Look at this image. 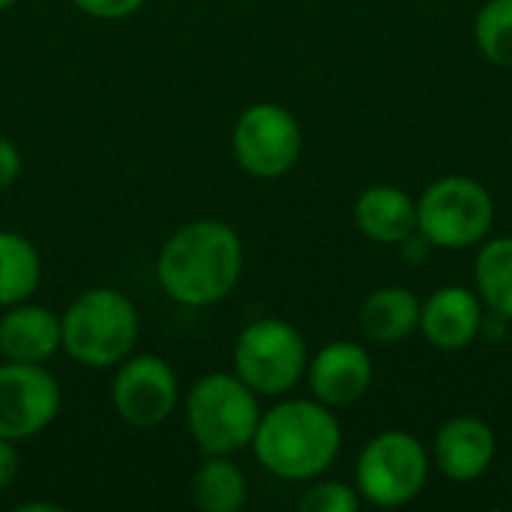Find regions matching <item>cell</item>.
Masks as SVG:
<instances>
[{"label": "cell", "instance_id": "6da1fadb", "mask_svg": "<svg viewBox=\"0 0 512 512\" xmlns=\"http://www.w3.org/2000/svg\"><path fill=\"white\" fill-rule=\"evenodd\" d=\"M240 234L222 219L180 225L156 255L159 288L186 309H207L231 297L243 276Z\"/></svg>", "mask_w": 512, "mask_h": 512}, {"label": "cell", "instance_id": "7a4b0ae2", "mask_svg": "<svg viewBox=\"0 0 512 512\" xmlns=\"http://www.w3.org/2000/svg\"><path fill=\"white\" fill-rule=\"evenodd\" d=\"M249 450L267 474L285 483H309L339 459L342 426L324 402L282 396L261 414Z\"/></svg>", "mask_w": 512, "mask_h": 512}, {"label": "cell", "instance_id": "3957f363", "mask_svg": "<svg viewBox=\"0 0 512 512\" xmlns=\"http://www.w3.org/2000/svg\"><path fill=\"white\" fill-rule=\"evenodd\" d=\"M141 339L135 303L108 285L81 291L60 315V351L87 369H117Z\"/></svg>", "mask_w": 512, "mask_h": 512}, {"label": "cell", "instance_id": "277c9868", "mask_svg": "<svg viewBox=\"0 0 512 512\" xmlns=\"http://www.w3.org/2000/svg\"><path fill=\"white\" fill-rule=\"evenodd\" d=\"M186 429L204 456H237L252 447L261 396L234 372H210L192 384L183 399Z\"/></svg>", "mask_w": 512, "mask_h": 512}, {"label": "cell", "instance_id": "5b68a950", "mask_svg": "<svg viewBox=\"0 0 512 512\" xmlns=\"http://www.w3.org/2000/svg\"><path fill=\"white\" fill-rule=\"evenodd\" d=\"M495 216L492 192L465 174L438 177L417 198V234L447 252L480 246L492 234Z\"/></svg>", "mask_w": 512, "mask_h": 512}, {"label": "cell", "instance_id": "8992f818", "mask_svg": "<svg viewBox=\"0 0 512 512\" xmlns=\"http://www.w3.org/2000/svg\"><path fill=\"white\" fill-rule=\"evenodd\" d=\"M309 369L303 333L282 318H258L246 324L231 351V372L261 399L288 396Z\"/></svg>", "mask_w": 512, "mask_h": 512}, {"label": "cell", "instance_id": "52a82bcc", "mask_svg": "<svg viewBox=\"0 0 512 512\" xmlns=\"http://www.w3.org/2000/svg\"><path fill=\"white\" fill-rule=\"evenodd\" d=\"M432 474V453L423 441L402 429L378 432L357 456L354 486L363 504L372 507H405L417 501Z\"/></svg>", "mask_w": 512, "mask_h": 512}, {"label": "cell", "instance_id": "ba28073f", "mask_svg": "<svg viewBox=\"0 0 512 512\" xmlns=\"http://www.w3.org/2000/svg\"><path fill=\"white\" fill-rule=\"evenodd\" d=\"M231 153L249 177L279 180L300 162V120L279 102H255L231 129Z\"/></svg>", "mask_w": 512, "mask_h": 512}, {"label": "cell", "instance_id": "9c48e42d", "mask_svg": "<svg viewBox=\"0 0 512 512\" xmlns=\"http://www.w3.org/2000/svg\"><path fill=\"white\" fill-rule=\"evenodd\" d=\"M180 405V381L168 360L129 354L111 378V408L132 429H156Z\"/></svg>", "mask_w": 512, "mask_h": 512}, {"label": "cell", "instance_id": "30bf717a", "mask_svg": "<svg viewBox=\"0 0 512 512\" xmlns=\"http://www.w3.org/2000/svg\"><path fill=\"white\" fill-rule=\"evenodd\" d=\"M60 384L39 363H0V438L30 441L60 414Z\"/></svg>", "mask_w": 512, "mask_h": 512}, {"label": "cell", "instance_id": "8fae6325", "mask_svg": "<svg viewBox=\"0 0 512 512\" xmlns=\"http://www.w3.org/2000/svg\"><path fill=\"white\" fill-rule=\"evenodd\" d=\"M306 381L312 399L324 402L327 408H348L372 390L375 363L363 345L336 339L309 360Z\"/></svg>", "mask_w": 512, "mask_h": 512}, {"label": "cell", "instance_id": "7c38bea8", "mask_svg": "<svg viewBox=\"0 0 512 512\" xmlns=\"http://www.w3.org/2000/svg\"><path fill=\"white\" fill-rule=\"evenodd\" d=\"M486 324V306L477 291L465 285H444L435 288L420 303V333L423 339L444 354L465 351L477 342Z\"/></svg>", "mask_w": 512, "mask_h": 512}, {"label": "cell", "instance_id": "4fadbf2b", "mask_svg": "<svg viewBox=\"0 0 512 512\" xmlns=\"http://www.w3.org/2000/svg\"><path fill=\"white\" fill-rule=\"evenodd\" d=\"M432 465L453 483H474L480 480L498 453L495 429L474 414L450 417L432 441Z\"/></svg>", "mask_w": 512, "mask_h": 512}, {"label": "cell", "instance_id": "5bb4252c", "mask_svg": "<svg viewBox=\"0 0 512 512\" xmlns=\"http://www.w3.org/2000/svg\"><path fill=\"white\" fill-rule=\"evenodd\" d=\"M54 354H60V315L30 300L6 306L0 318V357L45 366Z\"/></svg>", "mask_w": 512, "mask_h": 512}, {"label": "cell", "instance_id": "9a60e30c", "mask_svg": "<svg viewBox=\"0 0 512 512\" xmlns=\"http://www.w3.org/2000/svg\"><path fill=\"white\" fill-rule=\"evenodd\" d=\"M354 222L372 243L402 246L417 234V198L393 183L366 186L354 201Z\"/></svg>", "mask_w": 512, "mask_h": 512}, {"label": "cell", "instance_id": "2e32d148", "mask_svg": "<svg viewBox=\"0 0 512 512\" xmlns=\"http://www.w3.org/2000/svg\"><path fill=\"white\" fill-rule=\"evenodd\" d=\"M360 330L375 345H399L420 327V297L405 285H387L360 303Z\"/></svg>", "mask_w": 512, "mask_h": 512}, {"label": "cell", "instance_id": "e0dca14e", "mask_svg": "<svg viewBox=\"0 0 512 512\" xmlns=\"http://www.w3.org/2000/svg\"><path fill=\"white\" fill-rule=\"evenodd\" d=\"M189 495L201 512H237L249 501V483L234 456H204L192 474Z\"/></svg>", "mask_w": 512, "mask_h": 512}, {"label": "cell", "instance_id": "ac0fdd59", "mask_svg": "<svg viewBox=\"0 0 512 512\" xmlns=\"http://www.w3.org/2000/svg\"><path fill=\"white\" fill-rule=\"evenodd\" d=\"M474 285L486 312L512 321V237H486L474 258Z\"/></svg>", "mask_w": 512, "mask_h": 512}, {"label": "cell", "instance_id": "d6986e66", "mask_svg": "<svg viewBox=\"0 0 512 512\" xmlns=\"http://www.w3.org/2000/svg\"><path fill=\"white\" fill-rule=\"evenodd\" d=\"M42 282V255L18 231H0V309L24 303Z\"/></svg>", "mask_w": 512, "mask_h": 512}, {"label": "cell", "instance_id": "ffe728a7", "mask_svg": "<svg viewBox=\"0 0 512 512\" xmlns=\"http://www.w3.org/2000/svg\"><path fill=\"white\" fill-rule=\"evenodd\" d=\"M480 54L501 69H512V0H486L474 18Z\"/></svg>", "mask_w": 512, "mask_h": 512}, {"label": "cell", "instance_id": "44dd1931", "mask_svg": "<svg viewBox=\"0 0 512 512\" xmlns=\"http://www.w3.org/2000/svg\"><path fill=\"white\" fill-rule=\"evenodd\" d=\"M300 512H357L363 507V498L357 486L339 483V480H309V489L297 501Z\"/></svg>", "mask_w": 512, "mask_h": 512}, {"label": "cell", "instance_id": "7402d4cb", "mask_svg": "<svg viewBox=\"0 0 512 512\" xmlns=\"http://www.w3.org/2000/svg\"><path fill=\"white\" fill-rule=\"evenodd\" d=\"M84 15L99 21H123L144 9L147 0H72Z\"/></svg>", "mask_w": 512, "mask_h": 512}, {"label": "cell", "instance_id": "603a6c76", "mask_svg": "<svg viewBox=\"0 0 512 512\" xmlns=\"http://www.w3.org/2000/svg\"><path fill=\"white\" fill-rule=\"evenodd\" d=\"M21 168H24L21 150L0 135V189H9L21 177Z\"/></svg>", "mask_w": 512, "mask_h": 512}, {"label": "cell", "instance_id": "cb8c5ba5", "mask_svg": "<svg viewBox=\"0 0 512 512\" xmlns=\"http://www.w3.org/2000/svg\"><path fill=\"white\" fill-rule=\"evenodd\" d=\"M21 471V456H18V444L0 438V492H6Z\"/></svg>", "mask_w": 512, "mask_h": 512}, {"label": "cell", "instance_id": "d4e9b609", "mask_svg": "<svg viewBox=\"0 0 512 512\" xmlns=\"http://www.w3.org/2000/svg\"><path fill=\"white\" fill-rule=\"evenodd\" d=\"M15 3H18V0H0V12H6V9H12Z\"/></svg>", "mask_w": 512, "mask_h": 512}]
</instances>
